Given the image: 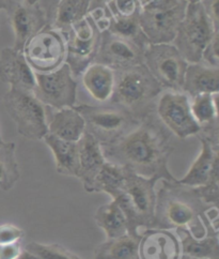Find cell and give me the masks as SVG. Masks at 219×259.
Wrapping results in <instances>:
<instances>
[{
	"mask_svg": "<svg viewBox=\"0 0 219 259\" xmlns=\"http://www.w3.org/2000/svg\"><path fill=\"white\" fill-rule=\"evenodd\" d=\"M171 136L154 109L120 140L102 146V150L106 161L124 166L142 177L175 182L177 179L168 168L169 158L175 149Z\"/></svg>",
	"mask_w": 219,
	"mask_h": 259,
	"instance_id": "obj_1",
	"label": "cell"
},
{
	"mask_svg": "<svg viewBox=\"0 0 219 259\" xmlns=\"http://www.w3.org/2000/svg\"><path fill=\"white\" fill-rule=\"evenodd\" d=\"M161 182L156 193L152 228L187 229L195 238H203L206 235L203 220H211L216 206L205 203L197 188L183 186L178 180Z\"/></svg>",
	"mask_w": 219,
	"mask_h": 259,
	"instance_id": "obj_2",
	"label": "cell"
},
{
	"mask_svg": "<svg viewBox=\"0 0 219 259\" xmlns=\"http://www.w3.org/2000/svg\"><path fill=\"white\" fill-rule=\"evenodd\" d=\"M115 74V88L109 103L122 107L139 120L155 109V102L163 89L144 63Z\"/></svg>",
	"mask_w": 219,
	"mask_h": 259,
	"instance_id": "obj_3",
	"label": "cell"
},
{
	"mask_svg": "<svg viewBox=\"0 0 219 259\" xmlns=\"http://www.w3.org/2000/svg\"><path fill=\"white\" fill-rule=\"evenodd\" d=\"M124 167V166H123ZM125 182L122 193L116 199L127 222V234L140 238V227L152 228L156 205L157 178H145L124 167Z\"/></svg>",
	"mask_w": 219,
	"mask_h": 259,
	"instance_id": "obj_4",
	"label": "cell"
},
{
	"mask_svg": "<svg viewBox=\"0 0 219 259\" xmlns=\"http://www.w3.org/2000/svg\"><path fill=\"white\" fill-rule=\"evenodd\" d=\"M74 108L83 116L86 132L92 135L101 146L112 145L138 125L140 120L117 105L79 104Z\"/></svg>",
	"mask_w": 219,
	"mask_h": 259,
	"instance_id": "obj_5",
	"label": "cell"
},
{
	"mask_svg": "<svg viewBox=\"0 0 219 259\" xmlns=\"http://www.w3.org/2000/svg\"><path fill=\"white\" fill-rule=\"evenodd\" d=\"M139 24L149 43H172L185 15L184 0H139Z\"/></svg>",
	"mask_w": 219,
	"mask_h": 259,
	"instance_id": "obj_6",
	"label": "cell"
},
{
	"mask_svg": "<svg viewBox=\"0 0 219 259\" xmlns=\"http://www.w3.org/2000/svg\"><path fill=\"white\" fill-rule=\"evenodd\" d=\"M7 113L16 124L20 135L30 141H42L48 133L45 105L32 91L10 88L4 97Z\"/></svg>",
	"mask_w": 219,
	"mask_h": 259,
	"instance_id": "obj_7",
	"label": "cell"
},
{
	"mask_svg": "<svg viewBox=\"0 0 219 259\" xmlns=\"http://www.w3.org/2000/svg\"><path fill=\"white\" fill-rule=\"evenodd\" d=\"M215 29L200 4L187 5L185 15L179 25L172 45L188 63L201 61V55Z\"/></svg>",
	"mask_w": 219,
	"mask_h": 259,
	"instance_id": "obj_8",
	"label": "cell"
},
{
	"mask_svg": "<svg viewBox=\"0 0 219 259\" xmlns=\"http://www.w3.org/2000/svg\"><path fill=\"white\" fill-rule=\"evenodd\" d=\"M143 63L162 89L183 92L188 62L171 43H150L143 52Z\"/></svg>",
	"mask_w": 219,
	"mask_h": 259,
	"instance_id": "obj_9",
	"label": "cell"
},
{
	"mask_svg": "<svg viewBox=\"0 0 219 259\" xmlns=\"http://www.w3.org/2000/svg\"><path fill=\"white\" fill-rule=\"evenodd\" d=\"M24 57L34 72L46 73L66 62L67 45L61 31L46 25L25 44Z\"/></svg>",
	"mask_w": 219,
	"mask_h": 259,
	"instance_id": "obj_10",
	"label": "cell"
},
{
	"mask_svg": "<svg viewBox=\"0 0 219 259\" xmlns=\"http://www.w3.org/2000/svg\"><path fill=\"white\" fill-rule=\"evenodd\" d=\"M63 35L67 45L66 63L74 77L77 78L94 62L101 31L90 15H87L73 25Z\"/></svg>",
	"mask_w": 219,
	"mask_h": 259,
	"instance_id": "obj_11",
	"label": "cell"
},
{
	"mask_svg": "<svg viewBox=\"0 0 219 259\" xmlns=\"http://www.w3.org/2000/svg\"><path fill=\"white\" fill-rule=\"evenodd\" d=\"M35 87L33 95L45 106L54 109L74 107L77 100V80L65 62L58 69L34 72Z\"/></svg>",
	"mask_w": 219,
	"mask_h": 259,
	"instance_id": "obj_12",
	"label": "cell"
},
{
	"mask_svg": "<svg viewBox=\"0 0 219 259\" xmlns=\"http://www.w3.org/2000/svg\"><path fill=\"white\" fill-rule=\"evenodd\" d=\"M201 143V150L191 164L184 178L178 180L183 186L199 188L218 184L219 177V128L201 127L196 135Z\"/></svg>",
	"mask_w": 219,
	"mask_h": 259,
	"instance_id": "obj_13",
	"label": "cell"
},
{
	"mask_svg": "<svg viewBox=\"0 0 219 259\" xmlns=\"http://www.w3.org/2000/svg\"><path fill=\"white\" fill-rule=\"evenodd\" d=\"M155 113L168 131L181 140L196 136L201 130L191 113L189 98L184 92H161Z\"/></svg>",
	"mask_w": 219,
	"mask_h": 259,
	"instance_id": "obj_14",
	"label": "cell"
},
{
	"mask_svg": "<svg viewBox=\"0 0 219 259\" xmlns=\"http://www.w3.org/2000/svg\"><path fill=\"white\" fill-rule=\"evenodd\" d=\"M143 52L131 41L105 30L101 32L94 62L119 72L143 63Z\"/></svg>",
	"mask_w": 219,
	"mask_h": 259,
	"instance_id": "obj_15",
	"label": "cell"
},
{
	"mask_svg": "<svg viewBox=\"0 0 219 259\" xmlns=\"http://www.w3.org/2000/svg\"><path fill=\"white\" fill-rule=\"evenodd\" d=\"M6 12L14 32L12 48L16 51L22 52L27 41L48 25L46 14L39 4L29 5L13 0Z\"/></svg>",
	"mask_w": 219,
	"mask_h": 259,
	"instance_id": "obj_16",
	"label": "cell"
},
{
	"mask_svg": "<svg viewBox=\"0 0 219 259\" xmlns=\"http://www.w3.org/2000/svg\"><path fill=\"white\" fill-rule=\"evenodd\" d=\"M0 81L10 88L32 91L35 87L34 71L21 51L5 48L0 53Z\"/></svg>",
	"mask_w": 219,
	"mask_h": 259,
	"instance_id": "obj_17",
	"label": "cell"
},
{
	"mask_svg": "<svg viewBox=\"0 0 219 259\" xmlns=\"http://www.w3.org/2000/svg\"><path fill=\"white\" fill-rule=\"evenodd\" d=\"M181 253L178 236L168 229L148 228L141 235L140 259H180Z\"/></svg>",
	"mask_w": 219,
	"mask_h": 259,
	"instance_id": "obj_18",
	"label": "cell"
},
{
	"mask_svg": "<svg viewBox=\"0 0 219 259\" xmlns=\"http://www.w3.org/2000/svg\"><path fill=\"white\" fill-rule=\"evenodd\" d=\"M78 144V175L77 178L83 182L84 189L92 193L93 182L97 174L106 163L102 146L95 138L85 132Z\"/></svg>",
	"mask_w": 219,
	"mask_h": 259,
	"instance_id": "obj_19",
	"label": "cell"
},
{
	"mask_svg": "<svg viewBox=\"0 0 219 259\" xmlns=\"http://www.w3.org/2000/svg\"><path fill=\"white\" fill-rule=\"evenodd\" d=\"M219 91V68L202 62L188 63L185 71L183 92L188 98L198 95H215Z\"/></svg>",
	"mask_w": 219,
	"mask_h": 259,
	"instance_id": "obj_20",
	"label": "cell"
},
{
	"mask_svg": "<svg viewBox=\"0 0 219 259\" xmlns=\"http://www.w3.org/2000/svg\"><path fill=\"white\" fill-rule=\"evenodd\" d=\"M81 79L85 89L94 100L101 103L111 100L116 79L114 70L104 64L93 62L81 74Z\"/></svg>",
	"mask_w": 219,
	"mask_h": 259,
	"instance_id": "obj_21",
	"label": "cell"
},
{
	"mask_svg": "<svg viewBox=\"0 0 219 259\" xmlns=\"http://www.w3.org/2000/svg\"><path fill=\"white\" fill-rule=\"evenodd\" d=\"M47 127L49 134L74 143L86 132L85 120L74 107L58 109L47 122Z\"/></svg>",
	"mask_w": 219,
	"mask_h": 259,
	"instance_id": "obj_22",
	"label": "cell"
},
{
	"mask_svg": "<svg viewBox=\"0 0 219 259\" xmlns=\"http://www.w3.org/2000/svg\"><path fill=\"white\" fill-rule=\"evenodd\" d=\"M181 252L196 258L219 259L218 231L208 230L203 238H195L187 229H177Z\"/></svg>",
	"mask_w": 219,
	"mask_h": 259,
	"instance_id": "obj_23",
	"label": "cell"
},
{
	"mask_svg": "<svg viewBox=\"0 0 219 259\" xmlns=\"http://www.w3.org/2000/svg\"><path fill=\"white\" fill-rule=\"evenodd\" d=\"M42 141L51 150L56 169L59 174L76 177L78 175V144L63 141L49 133L44 136Z\"/></svg>",
	"mask_w": 219,
	"mask_h": 259,
	"instance_id": "obj_24",
	"label": "cell"
},
{
	"mask_svg": "<svg viewBox=\"0 0 219 259\" xmlns=\"http://www.w3.org/2000/svg\"><path fill=\"white\" fill-rule=\"evenodd\" d=\"M140 238L126 234L118 238L107 239L96 246L94 259H140Z\"/></svg>",
	"mask_w": 219,
	"mask_h": 259,
	"instance_id": "obj_25",
	"label": "cell"
},
{
	"mask_svg": "<svg viewBox=\"0 0 219 259\" xmlns=\"http://www.w3.org/2000/svg\"><path fill=\"white\" fill-rule=\"evenodd\" d=\"M96 224L102 228L107 239H114L127 234V222L122 209L116 200L99 207L94 215Z\"/></svg>",
	"mask_w": 219,
	"mask_h": 259,
	"instance_id": "obj_26",
	"label": "cell"
},
{
	"mask_svg": "<svg viewBox=\"0 0 219 259\" xmlns=\"http://www.w3.org/2000/svg\"><path fill=\"white\" fill-rule=\"evenodd\" d=\"M89 12V0H60L58 3L52 26L66 33L75 23L83 20Z\"/></svg>",
	"mask_w": 219,
	"mask_h": 259,
	"instance_id": "obj_27",
	"label": "cell"
},
{
	"mask_svg": "<svg viewBox=\"0 0 219 259\" xmlns=\"http://www.w3.org/2000/svg\"><path fill=\"white\" fill-rule=\"evenodd\" d=\"M125 172L123 166L106 161L93 182V192H104L116 199L123 191Z\"/></svg>",
	"mask_w": 219,
	"mask_h": 259,
	"instance_id": "obj_28",
	"label": "cell"
},
{
	"mask_svg": "<svg viewBox=\"0 0 219 259\" xmlns=\"http://www.w3.org/2000/svg\"><path fill=\"white\" fill-rule=\"evenodd\" d=\"M107 31L131 41L143 51L150 44L140 27L139 16L132 18H117L112 16Z\"/></svg>",
	"mask_w": 219,
	"mask_h": 259,
	"instance_id": "obj_29",
	"label": "cell"
},
{
	"mask_svg": "<svg viewBox=\"0 0 219 259\" xmlns=\"http://www.w3.org/2000/svg\"><path fill=\"white\" fill-rule=\"evenodd\" d=\"M15 149L16 145L12 142L0 147V189L5 192L10 191L21 178Z\"/></svg>",
	"mask_w": 219,
	"mask_h": 259,
	"instance_id": "obj_30",
	"label": "cell"
},
{
	"mask_svg": "<svg viewBox=\"0 0 219 259\" xmlns=\"http://www.w3.org/2000/svg\"><path fill=\"white\" fill-rule=\"evenodd\" d=\"M217 96L218 94H202L191 98V113L200 127L218 125Z\"/></svg>",
	"mask_w": 219,
	"mask_h": 259,
	"instance_id": "obj_31",
	"label": "cell"
},
{
	"mask_svg": "<svg viewBox=\"0 0 219 259\" xmlns=\"http://www.w3.org/2000/svg\"><path fill=\"white\" fill-rule=\"evenodd\" d=\"M25 249L39 259H81L66 247L57 243L43 244L31 242L25 246Z\"/></svg>",
	"mask_w": 219,
	"mask_h": 259,
	"instance_id": "obj_32",
	"label": "cell"
},
{
	"mask_svg": "<svg viewBox=\"0 0 219 259\" xmlns=\"http://www.w3.org/2000/svg\"><path fill=\"white\" fill-rule=\"evenodd\" d=\"M107 9L113 17L132 18L139 16L141 6L139 0H111Z\"/></svg>",
	"mask_w": 219,
	"mask_h": 259,
	"instance_id": "obj_33",
	"label": "cell"
},
{
	"mask_svg": "<svg viewBox=\"0 0 219 259\" xmlns=\"http://www.w3.org/2000/svg\"><path fill=\"white\" fill-rule=\"evenodd\" d=\"M219 31H216L212 39L209 40L207 45L204 48L202 55H201V61L206 66L209 67H219Z\"/></svg>",
	"mask_w": 219,
	"mask_h": 259,
	"instance_id": "obj_34",
	"label": "cell"
},
{
	"mask_svg": "<svg viewBox=\"0 0 219 259\" xmlns=\"http://www.w3.org/2000/svg\"><path fill=\"white\" fill-rule=\"evenodd\" d=\"M24 238V231L13 224L0 225V245L21 242Z\"/></svg>",
	"mask_w": 219,
	"mask_h": 259,
	"instance_id": "obj_35",
	"label": "cell"
},
{
	"mask_svg": "<svg viewBox=\"0 0 219 259\" xmlns=\"http://www.w3.org/2000/svg\"><path fill=\"white\" fill-rule=\"evenodd\" d=\"M199 4L201 5L205 15L214 26V28L219 29V0H201Z\"/></svg>",
	"mask_w": 219,
	"mask_h": 259,
	"instance_id": "obj_36",
	"label": "cell"
},
{
	"mask_svg": "<svg viewBox=\"0 0 219 259\" xmlns=\"http://www.w3.org/2000/svg\"><path fill=\"white\" fill-rule=\"evenodd\" d=\"M22 252L21 242L0 245V259H16Z\"/></svg>",
	"mask_w": 219,
	"mask_h": 259,
	"instance_id": "obj_37",
	"label": "cell"
},
{
	"mask_svg": "<svg viewBox=\"0 0 219 259\" xmlns=\"http://www.w3.org/2000/svg\"><path fill=\"white\" fill-rule=\"evenodd\" d=\"M59 2L60 0H40L38 3L39 6L42 8V10L46 14L49 26H52L54 13H56V9Z\"/></svg>",
	"mask_w": 219,
	"mask_h": 259,
	"instance_id": "obj_38",
	"label": "cell"
},
{
	"mask_svg": "<svg viewBox=\"0 0 219 259\" xmlns=\"http://www.w3.org/2000/svg\"><path fill=\"white\" fill-rule=\"evenodd\" d=\"M109 2H111V0H89V12L96 10V9L107 8V4Z\"/></svg>",
	"mask_w": 219,
	"mask_h": 259,
	"instance_id": "obj_39",
	"label": "cell"
},
{
	"mask_svg": "<svg viewBox=\"0 0 219 259\" xmlns=\"http://www.w3.org/2000/svg\"><path fill=\"white\" fill-rule=\"evenodd\" d=\"M16 259H39L36 256H34L33 254L27 252L26 249H24V251L21 253V255L18 256Z\"/></svg>",
	"mask_w": 219,
	"mask_h": 259,
	"instance_id": "obj_40",
	"label": "cell"
},
{
	"mask_svg": "<svg viewBox=\"0 0 219 259\" xmlns=\"http://www.w3.org/2000/svg\"><path fill=\"white\" fill-rule=\"evenodd\" d=\"M13 0H0V11H7L12 5Z\"/></svg>",
	"mask_w": 219,
	"mask_h": 259,
	"instance_id": "obj_41",
	"label": "cell"
},
{
	"mask_svg": "<svg viewBox=\"0 0 219 259\" xmlns=\"http://www.w3.org/2000/svg\"><path fill=\"white\" fill-rule=\"evenodd\" d=\"M180 259H204V258H196V257H191V256L183 254V255L180 257Z\"/></svg>",
	"mask_w": 219,
	"mask_h": 259,
	"instance_id": "obj_42",
	"label": "cell"
},
{
	"mask_svg": "<svg viewBox=\"0 0 219 259\" xmlns=\"http://www.w3.org/2000/svg\"><path fill=\"white\" fill-rule=\"evenodd\" d=\"M187 5H193V4H199L201 0H184Z\"/></svg>",
	"mask_w": 219,
	"mask_h": 259,
	"instance_id": "obj_43",
	"label": "cell"
},
{
	"mask_svg": "<svg viewBox=\"0 0 219 259\" xmlns=\"http://www.w3.org/2000/svg\"><path fill=\"white\" fill-rule=\"evenodd\" d=\"M40 0H25V3L29 4V5H34V4H38Z\"/></svg>",
	"mask_w": 219,
	"mask_h": 259,
	"instance_id": "obj_44",
	"label": "cell"
},
{
	"mask_svg": "<svg viewBox=\"0 0 219 259\" xmlns=\"http://www.w3.org/2000/svg\"><path fill=\"white\" fill-rule=\"evenodd\" d=\"M5 144H6V142L4 141V138H3V136H2V130H0V147L4 146Z\"/></svg>",
	"mask_w": 219,
	"mask_h": 259,
	"instance_id": "obj_45",
	"label": "cell"
}]
</instances>
